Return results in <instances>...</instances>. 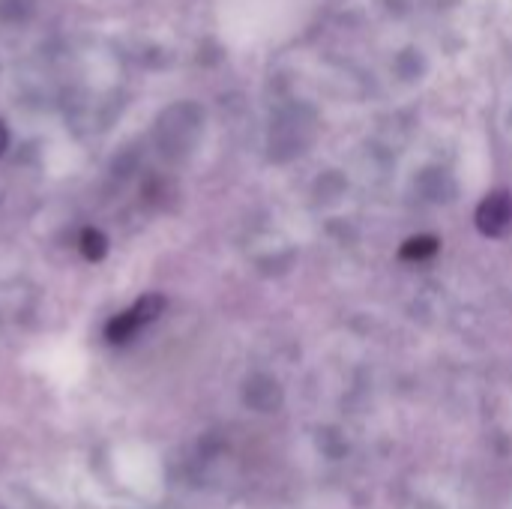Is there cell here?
Returning <instances> with one entry per match:
<instances>
[{
  "mask_svg": "<svg viewBox=\"0 0 512 509\" xmlns=\"http://www.w3.org/2000/svg\"><path fill=\"white\" fill-rule=\"evenodd\" d=\"M477 225L489 237H504L512 228V195L510 192H492L480 210H477Z\"/></svg>",
  "mask_w": 512,
  "mask_h": 509,
  "instance_id": "cell-1",
  "label": "cell"
},
{
  "mask_svg": "<svg viewBox=\"0 0 512 509\" xmlns=\"http://www.w3.org/2000/svg\"><path fill=\"white\" fill-rule=\"evenodd\" d=\"M438 252V240L435 237H411L402 246V261H429Z\"/></svg>",
  "mask_w": 512,
  "mask_h": 509,
  "instance_id": "cell-2",
  "label": "cell"
}]
</instances>
